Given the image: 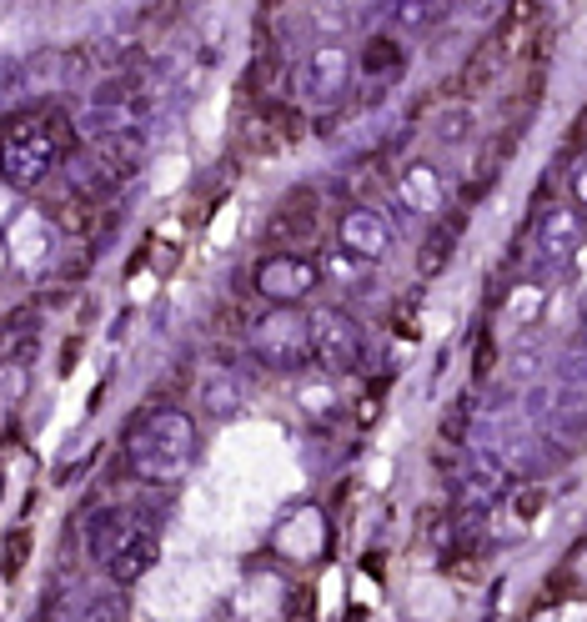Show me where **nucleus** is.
<instances>
[{
	"mask_svg": "<svg viewBox=\"0 0 587 622\" xmlns=\"http://www.w3.org/2000/svg\"><path fill=\"white\" fill-rule=\"evenodd\" d=\"M76 146V126L56 106L16 111L6 126V176L11 186H41Z\"/></svg>",
	"mask_w": 587,
	"mask_h": 622,
	"instance_id": "1",
	"label": "nucleus"
},
{
	"mask_svg": "<svg viewBox=\"0 0 587 622\" xmlns=\"http://www.w3.org/2000/svg\"><path fill=\"white\" fill-rule=\"evenodd\" d=\"M141 156H146V136H141V131L101 136V141H91V146L71 161V181H76L81 196H91L96 206H106V201L141 171Z\"/></svg>",
	"mask_w": 587,
	"mask_h": 622,
	"instance_id": "2",
	"label": "nucleus"
},
{
	"mask_svg": "<svg viewBox=\"0 0 587 622\" xmlns=\"http://www.w3.org/2000/svg\"><path fill=\"white\" fill-rule=\"evenodd\" d=\"M251 347L261 362L271 367H307L312 362V317H302V311H291V306H276L271 317H261L251 327Z\"/></svg>",
	"mask_w": 587,
	"mask_h": 622,
	"instance_id": "3",
	"label": "nucleus"
},
{
	"mask_svg": "<svg viewBox=\"0 0 587 622\" xmlns=\"http://www.w3.org/2000/svg\"><path fill=\"white\" fill-rule=\"evenodd\" d=\"M317 226H322V196H317V186H291L281 196L276 216L266 221V241L276 251L307 256V246L317 241Z\"/></svg>",
	"mask_w": 587,
	"mask_h": 622,
	"instance_id": "4",
	"label": "nucleus"
},
{
	"mask_svg": "<svg viewBox=\"0 0 587 622\" xmlns=\"http://www.w3.org/2000/svg\"><path fill=\"white\" fill-rule=\"evenodd\" d=\"M312 362L327 372H357L362 362V327L342 306H317L312 311Z\"/></svg>",
	"mask_w": 587,
	"mask_h": 622,
	"instance_id": "5",
	"label": "nucleus"
},
{
	"mask_svg": "<svg viewBox=\"0 0 587 622\" xmlns=\"http://www.w3.org/2000/svg\"><path fill=\"white\" fill-rule=\"evenodd\" d=\"M317 281H322V266H317L312 256H291V251H276V256H266V261L256 266V286H261L271 301H281V306L302 301V296H307Z\"/></svg>",
	"mask_w": 587,
	"mask_h": 622,
	"instance_id": "6",
	"label": "nucleus"
},
{
	"mask_svg": "<svg viewBox=\"0 0 587 622\" xmlns=\"http://www.w3.org/2000/svg\"><path fill=\"white\" fill-rule=\"evenodd\" d=\"M347 81H352V61H347V51H342V46H322V51L312 56L307 76H302V86H307V96H312L317 106L342 101Z\"/></svg>",
	"mask_w": 587,
	"mask_h": 622,
	"instance_id": "7",
	"label": "nucleus"
},
{
	"mask_svg": "<svg viewBox=\"0 0 587 622\" xmlns=\"http://www.w3.org/2000/svg\"><path fill=\"white\" fill-rule=\"evenodd\" d=\"M387 241H392V231H387V221H382L377 211L357 206V211H347V216H342V246H347L352 256L377 261V256L387 251Z\"/></svg>",
	"mask_w": 587,
	"mask_h": 622,
	"instance_id": "8",
	"label": "nucleus"
},
{
	"mask_svg": "<svg viewBox=\"0 0 587 622\" xmlns=\"http://www.w3.org/2000/svg\"><path fill=\"white\" fill-rule=\"evenodd\" d=\"M151 532H141L126 512H106V517H96V527H91V552L111 567V562H121L136 542H146Z\"/></svg>",
	"mask_w": 587,
	"mask_h": 622,
	"instance_id": "9",
	"label": "nucleus"
},
{
	"mask_svg": "<svg viewBox=\"0 0 587 622\" xmlns=\"http://www.w3.org/2000/svg\"><path fill=\"white\" fill-rule=\"evenodd\" d=\"M502 66H507V56L497 51V41H482V46L467 56V66L457 71V81H452V96L472 101V96L492 91V86H497V76H502Z\"/></svg>",
	"mask_w": 587,
	"mask_h": 622,
	"instance_id": "10",
	"label": "nucleus"
},
{
	"mask_svg": "<svg viewBox=\"0 0 587 622\" xmlns=\"http://www.w3.org/2000/svg\"><path fill=\"white\" fill-rule=\"evenodd\" d=\"M457 236H462V211H452V216H442V221L432 226V236H427L422 251H417V271H422V276H437V271L452 261Z\"/></svg>",
	"mask_w": 587,
	"mask_h": 622,
	"instance_id": "11",
	"label": "nucleus"
},
{
	"mask_svg": "<svg viewBox=\"0 0 587 622\" xmlns=\"http://www.w3.org/2000/svg\"><path fill=\"white\" fill-rule=\"evenodd\" d=\"M452 6H442V0H402V6H392V26L402 36H427L432 26L447 21Z\"/></svg>",
	"mask_w": 587,
	"mask_h": 622,
	"instance_id": "12",
	"label": "nucleus"
},
{
	"mask_svg": "<svg viewBox=\"0 0 587 622\" xmlns=\"http://www.w3.org/2000/svg\"><path fill=\"white\" fill-rule=\"evenodd\" d=\"M357 71H362L367 81L397 76V71H402V46H397L392 36H372V41L362 46V56H357Z\"/></svg>",
	"mask_w": 587,
	"mask_h": 622,
	"instance_id": "13",
	"label": "nucleus"
},
{
	"mask_svg": "<svg viewBox=\"0 0 587 622\" xmlns=\"http://www.w3.org/2000/svg\"><path fill=\"white\" fill-rule=\"evenodd\" d=\"M472 101H457V106H442L437 111V121H432V131H437V141L442 146H462L467 136H472Z\"/></svg>",
	"mask_w": 587,
	"mask_h": 622,
	"instance_id": "14",
	"label": "nucleus"
},
{
	"mask_svg": "<svg viewBox=\"0 0 587 622\" xmlns=\"http://www.w3.org/2000/svg\"><path fill=\"white\" fill-rule=\"evenodd\" d=\"M56 221H61L66 231L86 236V231H91V221H96V201H91V196H81V191H71L66 201H56Z\"/></svg>",
	"mask_w": 587,
	"mask_h": 622,
	"instance_id": "15",
	"label": "nucleus"
},
{
	"mask_svg": "<svg viewBox=\"0 0 587 622\" xmlns=\"http://www.w3.org/2000/svg\"><path fill=\"white\" fill-rule=\"evenodd\" d=\"M467 427H472V407H467V397H452L447 402V412H442V447H462L467 442Z\"/></svg>",
	"mask_w": 587,
	"mask_h": 622,
	"instance_id": "16",
	"label": "nucleus"
},
{
	"mask_svg": "<svg viewBox=\"0 0 587 622\" xmlns=\"http://www.w3.org/2000/svg\"><path fill=\"white\" fill-rule=\"evenodd\" d=\"M151 562H156V537L136 542V547H131V552H126L121 562H111V577H116V582H136V577H141V572H146Z\"/></svg>",
	"mask_w": 587,
	"mask_h": 622,
	"instance_id": "17",
	"label": "nucleus"
},
{
	"mask_svg": "<svg viewBox=\"0 0 587 622\" xmlns=\"http://www.w3.org/2000/svg\"><path fill=\"white\" fill-rule=\"evenodd\" d=\"M26 547H31V537H26V527H16V532L6 537V577H16V572L26 567Z\"/></svg>",
	"mask_w": 587,
	"mask_h": 622,
	"instance_id": "18",
	"label": "nucleus"
},
{
	"mask_svg": "<svg viewBox=\"0 0 587 622\" xmlns=\"http://www.w3.org/2000/svg\"><path fill=\"white\" fill-rule=\"evenodd\" d=\"M542 512V492H522V502H517V522H527V517H537Z\"/></svg>",
	"mask_w": 587,
	"mask_h": 622,
	"instance_id": "19",
	"label": "nucleus"
},
{
	"mask_svg": "<svg viewBox=\"0 0 587 622\" xmlns=\"http://www.w3.org/2000/svg\"><path fill=\"white\" fill-rule=\"evenodd\" d=\"M477 372H492V337H482L477 347Z\"/></svg>",
	"mask_w": 587,
	"mask_h": 622,
	"instance_id": "20",
	"label": "nucleus"
}]
</instances>
